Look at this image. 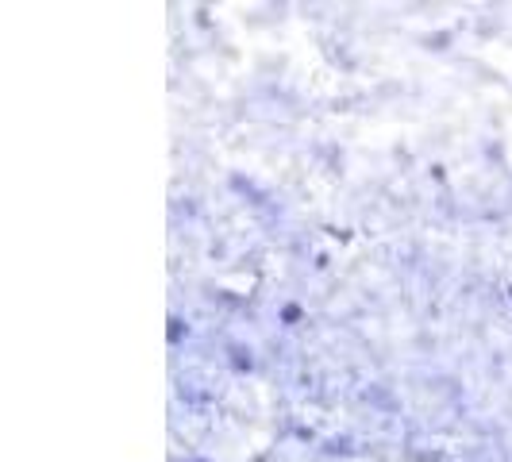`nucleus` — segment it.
<instances>
[]
</instances>
